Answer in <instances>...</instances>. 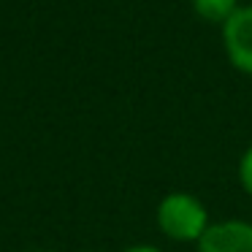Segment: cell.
Listing matches in <instances>:
<instances>
[{"mask_svg": "<svg viewBox=\"0 0 252 252\" xmlns=\"http://www.w3.org/2000/svg\"><path fill=\"white\" fill-rule=\"evenodd\" d=\"M155 220H158V228L165 239L187 241V244H198V239L212 222L201 198L185 190L168 192V195L160 198Z\"/></svg>", "mask_w": 252, "mask_h": 252, "instance_id": "cell-1", "label": "cell"}, {"mask_svg": "<svg viewBox=\"0 0 252 252\" xmlns=\"http://www.w3.org/2000/svg\"><path fill=\"white\" fill-rule=\"evenodd\" d=\"M222 46L230 65L252 76V6H239V11L222 25Z\"/></svg>", "mask_w": 252, "mask_h": 252, "instance_id": "cell-2", "label": "cell"}, {"mask_svg": "<svg viewBox=\"0 0 252 252\" xmlns=\"http://www.w3.org/2000/svg\"><path fill=\"white\" fill-rule=\"evenodd\" d=\"M195 252H252V222L247 220L209 222L195 244Z\"/></svg>", "mask_w": 252, "mask_h": 252, "instance_id": "cell-3", "label": "cell"}, {"mask_svg": "<svg viewBox=\"0 0 252 252\" xmlns=\"http://www.w3.org/2000/svg\"><path fill=\"white\" fill-rule=\"evenodd\" d=\"M192 11L203 19L222 28L236 11H239V0H192Z\"/></svg>", "mask_w": 252, "mask_h": 252, "instance_id": "cell-4", "label": "cell"}, {"mask_svg": "<svg viewBox=\"0 0 252 252\" xmlns=\"http://www.w3.org/2000/svg\"><path fill=\"white\" fill-rule=\"evenodd\" d=\"M239 185H241V190L252 198V147L247 149L239 160Z\"/></svg>", "mask_w": 252, "mask_h": 252, "instance_id": "cell-5", "label": "cell"}, {"mask_svg": "<svg viewBox=\"0 0 252 252\" xmlns=\"http://www.w3.org/2000/svg\"><path fill=\"white\" fill-rule=\"evenodd\" d=\"M122 252H163V250H158V247H152V244H133Z\"/></svg>", "mask_w": 252, "mask_h": 252, "instance_id": "cell-6", "label": "cell"}]
</instances>
